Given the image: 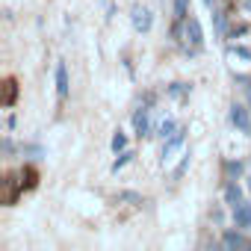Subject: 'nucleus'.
Returning a JSON list of instances; mask_svg holds the SVG:
<instances>
[{
    "instance_id": "16",
    "label": "nucleus",
    "mask_w": 251,
    "mask_h": 251,
    "mask_svg": "<svg viewBox=\"0 0 251 251\" xmlns=\"http://www.w3.org/2000/svg\"><path fill=\"white\" fill-rule=\"evenodd\" d=\"M233 53L242 56V59H251V50H248V48H233Z\"/></svg>"
},
{
    "instance_id": "21",
    "label": "nucleus",
    "mask_w": 251,
    "mask_h": 251,
    "mask_svg": "<svg viewBox=\"0 0 251 251\" xmlns=\"http://www.w3.org/2000/svg\"><path fill=\"white\" fill-rule=\"evenodd\" d=\"M248 186H251V180H248Z\"/></svg>"
},
{
    "instance_id": "19",
    "label": "nucleus",
    "mask_w": 251,
    "mask_h": 251,
    "mask_svg": "<svg viewBox=\"0 0 251 251\" xmlns=\"http://www.w3.org/2000/svg\"><path fill=\"white\" fill-rule=\"evenodd\" d=\"M204 3H207V6H213V3H216V0H204Z\"/></svg>"
},
{
    "instance_id": "13",
    "label": "nucleus",
    "mask_w": 251,
    "mask_h": 251,
    "mask_svg": "<svg viewBox=\"0 0 251 251\" xmlns=\"http://www.w3.org/2000/svg\"><path fill=\"white\" fill-rule=\"evenodd\" d=\"M124 145H127V139H124V133H121V130H118V133H115V136H112V151H115V154H118V151H124Z\"/></svg>"
},
{
    "instance_id": "20",
    "label": "nucleus",
    "mask_w": 251,
    "mask_h": 251,
    "mask_svg": "<svg viewBox=\"0 0 251 251\" xmlns=\"http://www.w3.org/2000/svg\"><path fill=\"white\" fill-rule=\"evenodd\" d=\"M245 9H248V12H251V0H248V3H245Z\"/></svg>"
},
{
    "instance_id": "5",
    "label": "nucleus",
    "mask_w": 251,
    "mask_h": 251,
    "mask_svg": "<svg viewBox=\"0 0 251 251\" xmlns=\"http://www.w3.org/2000/svg\"><path fill=\"white\" fill-rule=\"evenodd\" d=\"M233 219H236V227H251V204H236Z\"/></svg>"
},
{
    "instance_id": "6",
    "label": "nucleus",
    "mask_w": 251,
    "mask_h": 251,
    "mask_svg": "<svg viewBox=\"0 0 251 251\" xmlns=\"http://www.w3.org/2000/svg\"><path fill=\"white\" fill-rule=\"evenodd\" d=\"M133 127H136V133H139V136H148V130H151L148 109H136V115H133Z\"/></svg>"
},
{
    "instance_id": "1",
    "label": "nucleus",
    "mask_w": 251,
    "mask_h": 251,
    "mask_svg": "<svg viewBox=\"0 0 251 251\" xmlns=\"http://www.w3.org/2000/svg\"><path fill=\"white\" fill-rule=\"evenodd\" d=\"M130 21H133V30H136V33H148V30L154 27V15H151V9H145V6H133V9H130Z\"/></svg>"
},
{
    "instance_id": "14",
    "label": "nucleus",
    "mask_w": 251,
    "mask_h": 251,
    "mask_svg": "<svg viewBox=\"0 0 251 251\" xmlns=\"http://www.w3.org/2000/svg\"><path fill=\"white\" fill-rule=\"evenodd\" d=\"M130 157H133V154H127V151H124V154H121V157H118V160L112 163V172H118V169H124V166H127V160H130Z\"/></svg>"
},
{
    "instance_id": "12",
    "label": "nucleus",
    "mask_w": 251,
    "mask_h": 251,
    "mask_svg": "<svg viewBox=\"0 0 251 251\" xmlns=\"http://www.w3.org/2000/svg\"><path fill=\"white\" fill-rule=\"evenodd\" d=\"M225 198H227V204H233V207H236V204H242V192H239V186H236V183H230V186L225 189Z\"/></svg>"
},
{
    "instance_id": "11",
    "label": "nucleus",
    "mask_w": 251,
    "mask_h": 251,
    "mask_svg": "<svg viewBox=\"0 0 251 251\" xmlns=\"http://www.w3.org/2000/svg\"><path fill=\"white\" fill-rule=\"evenodd\" d=\"M157 133H160L163 139L175 136V133H177V127H175V121H172V118H163V121H160V127H157Z\"/></svg>"
},
{
    "instance_id": "3",
    "label": "nucleus",
    "mask_w": 251,
    "mask_h": 251,
    "mask_svg": "<svg viewBox=\"0 0 251 251\" xmlns=\"http://www.w3.org/2000/svg\"><path fill=\"white\" fill-rule=\"evenodd\" d=\"M183 39H186L189 45H195V48H198V45L204 42V33H201V24H198L195 18H189V15L183 18Z\"/></svg>"
},
{
    "instance_id": "9",
    "label": "nucleus",
    "mask_w": 251,
    "mask_h": 251,
    "mask_svg": "<svg viewBox=\"0 0 251 251\" xmlns=\"http://www.w3.org/2000/svg\"><path fill=\"white\" fill-rule=\"evenodd\" d=\"M222 245L233 251V248H245L248 242H245V239H242V236H239L236 230H227V233H225V239H222Z\"/></svg>"
},
{
    "instance_id": "10",
    "label": "nucleus",
    "mask_w": 251,
    "mask_h": 251,
    "mask_svg": "<svg viewBox=\"0 0 251 251\" xmlns=\"http://www.w3.org/2000/svg\"><path fill=\"white\" fill-rule=\"evenodd\" d=\"M15 95H18L15 80H6V83H3V106H12V103H15Z\"/></svg>"
},
{
    "instance_id": "2",
    "label": "nucleus",
    "mask_w": 251,
    "mask_h": 251,
    "mask_svg": "<svg viewBox=\"0 0 251 251\" xmlns=\"http://www.w3.org/2000/svg\"><path fill=\"white\" fill-rule=\"evenodd\" d=\"M230 121H233V127H239L242 133H251V115H248L245 106L233 103V106H230Z\"/></svg>"
},
{
    "instance_id": "7",
    "label": "nucleus",
    "mask_w": 251,
    "mask_h": 251,
    "mask_svg": "<svg viewBox=\"0 0 251 251\" xmlns=\"http://www.w3.org/2000/svg\"><path fill=\"white\" fill-rule=\"evenodd\" d=\"M180 145H183V130H177L175 136L166 139V145H163V160H172V154H175Z\"/></svg>"
},
{
    "instance_id": "15",
    "label": "nucleus",
    "mask_w": 251,
    "mask_h": 251,
    "mask_svg": "<svg viewBox=\"0 0 251 251\" xmlns=\"http://www.w3.org/2000/svg\"><path fill=\"white\" fill-rule=\"evenodd\" d=\"M175 12H177V18H180V21L186 18V0H175Z\"/></svg>"
},
{
    "instance_id": "8",
    "label": "nucleus",
    "mask_w": 251,
    "mask_h": 251,
    "mask_svg": "<svg viewBox=\"0 0 251 251\" xmlns=\"http://www.w3.org/2000/svg\"><path fill=\"white\" fill-rule=\"evenodd\" d=\"M56 92H59V98H65V95H68V71H65V65H62V62L56 65Z\"/></svg>"
},
{
    "instance_id": "17",
    "label": "nucleus",
    "mask_w": 251,
    "mask_h": 251,
    "mask_svg": "<svg viewBox=\"0 0 251 251\" xmlns=\"http://www.w3.org/2000/svg\"><path fill=\"white\" fill-rule=\"evenodd\" d=\"M172 95L180 98V95H183V83H175V86H172Z\"/></svg>"
},
{
    "instance_id": "4",
    "label": "nucleus",
    "mask_w": 251,
    "mask_h": 251,
    "mask_svg": "<svg viewBox=\"0 0 251 251\" xmlns=\"http://www.w3.org/2000/svg\"><path fill=\"white\" fill-rule=\"evenodd\" d=\"M21 186H24L21 180L6 177V180H3V204H15V195H18V189H21Z\"/></svg>"
},
{
    "instance_id": "18",
    "label": "nucleus",
    "mask_w": 251,
    "mask_h": 251,
    "mask_svg": "<svg viewBox=\"0 0 251 251\" xmlns=\"http://www.w3.org/2000/svg\"><path fill=\"white\" fill-rule=\"evenodd\" d=\"M227 172H236V175H239V172H242V163H230V166H227Z\"/></svg>"
}]
</instances>
